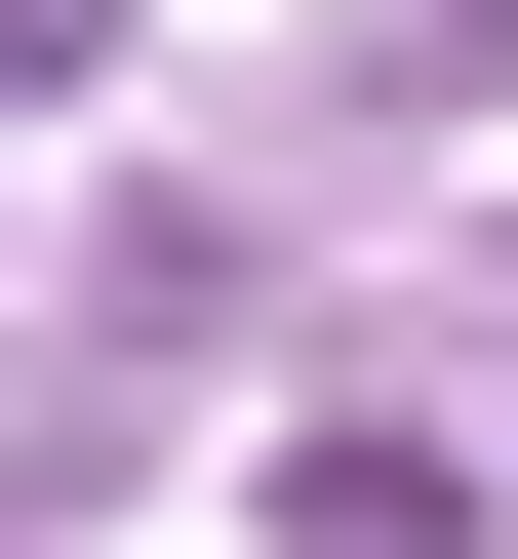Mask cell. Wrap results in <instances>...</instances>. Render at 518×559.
Segmentation results:
<instances>
[{"label":"cell","mask_w":518,"mask_h":559,"mask_svg":"<svg viewBox=\"0 0 518 559\" xmlns=\"http://www.w3.org/2000/svg\"><path fill=\"white\" fill-rule=\"evenodd\" d=\"M279 559H479V479L438 440H279Z\"/></svg>","instance_id":"6da1fadb"}]
</instances>
